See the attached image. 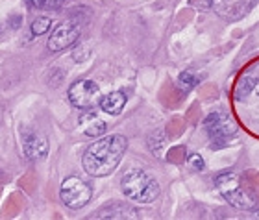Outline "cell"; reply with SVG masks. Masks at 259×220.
<instances>
[{"label":"cell","instance_id":"cell-1","mask_svg":"<svg viewBox=\"0 0 259 220\" xmlns=\"http://www.w3.org/2000/svg\"><path fill=\"white\" fill-rule=\"evenodd\" d=\"M128 148V139L124 135H102L91 143L83 152L81 165L83 170L93 178L109 176L120 165L122 156Z\"/></svg>","mask_w":259,"mask_h":220},{"label":"cell","instance_id":"cell-2","mask_svg":"<svg viewBox=\"0 0 259 220\" xmlns=\"http://www.w3.org/2000/svg\"><path fill=\"white\" fill-rule=\"evenodd\" d=\"M120 185L126 198L137 204H152L159 196V183L156 182V178L141 168L126 172Z\"/></svg>","mask_w":259,"mask_h":220},{"label":"cell","instance_id":"cell-3","mask_svg":"<svg viewBox=\"0 0 259 220\" xmlns=\"http://www.w3.org/2000/svg\"><path fill=\"white\" fill-rule=\"evenodd\" d=\"M215 187L222 194V198L228 204L237 207V209H252L254 207V198H250L248 193L243 189L239 178L233 172H222L215 178Z\"/></svg>","mask_w":259,"mask_h":220},{"label":"cell","instance_id":"cell-4","mask_svg":"<svg viewBox=\"0 0 259 220\" xmlns=\"http://www.w3.org/2000/svg\"><path fill=\"white\" fill-rule=\"evenodd\" d=\"M204 126L215 148L228 145L237 135V126L233 124L232 117L224 111H215L207 115L204 120Z\"/></svg>","mask_w":259,"mask_h":220},{"label":"cell","instance_id":"cell-5","mask_svg":"<svg viewBox=\"0 0 259 220\" xmlns=\"http://www.w3.org/2000/svg\"><path fill=\"white\" fill-rule=\"evenodd\" d=\"M93 196V189L87 182H83L78 176H69L61 183L60 189V198L69 209L76 211L81 209L89 204V200Z\"/></svg>","mask_w":259,"mask_h":220},{"label":"cell","instance_id":"cell-6","mask_svg":"<svg viewBox=\"0 0 259 220\" xmlns=\"http://www.w3.org/2000/svg\"><path fill=\"white\" fill-rule=\"evenodd\" d=\"M69 100L78 109H93L100 102V87L91 80H78L69 87Z\"/></svg>","mask_w":259,"mask_h":220},{"label":"cell","instance_id":"cell-7","mask_svg":"<svg viewBox=\"0 0 259 220\" xmlns=\"http://www.w3.org/2000/svg\"><path fill=\"white\" fill-rule=\"evenodd\" d=\"M22 152L30 161H41L49 156V139L37 129L21 128Z\"/></svg>","mask_w":259,"mask_h":220},{"label":"cell","instance_id":"cell-8","mask_svg":"<svg viewBox=\"0 0 259 220\" xmlns=\"http://www.w3.org/2000/svg\"><path fill=\"white\" fill-rule=\"evenodd\" d=\"M78 37H80V28L76 26L74 22L65 21V22H60V24L54 28L52 35L49 37L47 47H49L50 52H61V50L72 47V45L78 41Z\"/></svg>","mask_w":259,"mask_h":220},{"label":"cell","instance_id":"cell-9","mask_svg":"<svg viewBox=\"0 0 259 220\" xmlns=\"http://www.w3.org/2000/svg\"><path fill=\"white\" fill-rule=\"evenodd\" d=\"M80 126L87 137H102V135H106V129H108V124L89 109L80 117Z\"/></svg>","mask_w":259,"mask_h":220},{"label":"cell","instance_id":"cell-10","mask_svg":"<svg viewBox=\"0 0 259 220\" xmlns=\"http://www.w3.org/2000/svg\"><path fill=\"white\" fill-rule=\"evenodd\" d=\"M126 102H128V98L122 91H113V93H108L106 97L100 98V109L104 113H108V115H120L122 109H124Z\"/></svg>","mask_w":259,"mask_h":220},{"label":"cell","instance_id":"cell-11","mask_svg":"<svg viewBox=\"0 0 259 220\" xmlns=\"http://www.w3.org/2000/svg\"><path fill=\"white\" fill-rule=\"evenodd\" d=\"M93 218H137V211L128 205L111 204L93 215Z\"/></svg>","mask_w":259,"mask_h":220},{"label":"cell","instance_id":"cell-12","mask_svg":"<svg viewBox=\"0 0 259 220\" xmlns=\"http://www.w3.org/2000/svg\"><path fill=\"white\" fill-rule=\"evenodd\" d=\"M255 83H257V78H254V76H243V78L237 81V89H235L237 98L244 100L246 97H250L252 91H254Z\"/></svg>","mask_w":259,"mask_h":220},{"label":"cell","instance_id":"cell-13","mask_svg":"<svg viewBox=\"0 0 259 220\" xmlns=\"http://www.w3.org/2000/svg\"><path fill=\"white\" fill-rule=\"evenodd\" d=\"M178 85H180V89H182V91H185V93L193 91L194 87L198 85V76L193 74L191 70H185V72H182V74H180Z\"/></svg>","mask_w":259,"mask_h":220},{"label":"cell","instance_id":"cell-14","mask_svg":"<svg viewBox=\"0 0 259 220\" xmlns=\"http://www.w3.org/2000/svg\"><path fill=\"white\" fill-rule=\"evenodd\" d=\"M52 28V21L50 17H37L35 21L32 22V35L33 37H39V35H45Z\"/></svg>","mask_w":259,"mask_h":220},{"label":"cell","instance_id":"cell-15","mask_svg":"<svg viewBox=\"0 0 259 220\" xmlns=\"http://www.w3.org/2000/svg\"><path fill=\"white\" fill-rule=\"evenodd\" d=\"M28 4L35 10H58L63 0H26Z\"/></svg>","mask_w":259,"mask_h":220},{"label":"cell","instance_id":"cell-16","mask_svg":"<svg viewBox=\"0 0 259 220\" xmlns=\"http://www.w3.org/2000/svg\"><path fill=\"white\" fill-rule=\"evenodd\" d=\"M187 165L196 172H202L205 168V163L200 154H189V156H187Z\"/></svg>","mask_w":259,"mask_h":220},{"label":"cell","instance_id":"cell-17","mask_svg":"<svg viewBox=\"0 0 259 220\" xmlns=\"http://www.w3.org/2000/svg\"><path fill=\"white\" fill-rule=\"evenodd\" d=\"M257 97H259V93H257Z\"/></svg>","mask_w":259,"mask_h":220}]
</instances>
